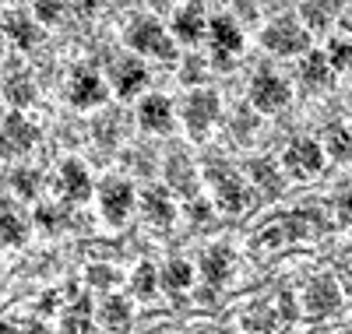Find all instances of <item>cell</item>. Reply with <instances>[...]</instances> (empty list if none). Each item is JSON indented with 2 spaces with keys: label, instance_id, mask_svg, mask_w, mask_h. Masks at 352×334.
Wrapping results in <instances>:
<instances>
[{
  "label": "cell",
  "instance_id": "obj_1",
  "mask_svg": "<svg viewBox=\"0 0 352 334\" xmlns=\"http://www.w3.org/2000/svg\"><path fill=\"white\" fill-rule=\"evenodd\" d=\"M204 176H208V183L215 187V197H219V208L229 211V215H236V211H243L250 204V194H247V183L232 172L226 162H208L204 166Z\"/></svg>",
  "mask_w": 352,
  "mask_h": 334
},
{
  "label": "cell",
  "instance_id": "obj_2",
  "mask_svg": "<svg viewBox=\"0 0 352 334\" xmlns=\"http://www.w3.org/2000/svg\"><path fill=\"white\" fill-rule=\"evenodd\" d=\"M310 43V36L303 32V28L292 21V18H278L275 25L264 28V46H268L272 53L278 56H289V53H303Z\"/></svg>",
  "mask_w": 352,
  "mask_h": 334
},
{
  "label": "cell",
  "instance_id": "obj_3",
  "mask_svg": "<svg viewBox=\"0 0 352 334\" xmlns=\"http://www.w3.org/2000/svg\"><path fill=\"white\" fill-rule=\"evenodd\" d=\"M285 169L292 172V176H317L320 169H324V151H320V144L317 141H310V137H300V141H292L289 148H285Z\"/></svg>",
  "mask_w": 352,
  "mask_h": 334
},
{
  "label": "cell",
  "instance_id": "obj_4",
  "mask_svg": "<svg viewBox=\"0 0 352 334\" xmlns=\"http://www.w3.org/2000/svg\"><path fill=\"white\" fill-rule=\"evenodd\" d=\"M250 102L261 109V113H275L289 102V85L278 78V74H268V71H261L250 85Z\"/></svg>",
  "mask_w": 352,
  "mask_h": 334
},
{
  "label": "cell",
  "instance_id": "obj_5",
  "mask_svg": "<svg viewBox=\"0 0 352 334\" xmlns=\"http://www.w3.org/2000/svg\"><path fill=\"white\" fill-rule=\"evenodd\" d=\"M338 302H342V292H338V282L331 275H317L303 292V310L310 317H324V313L338 310Z\"/></svg>",
  "mask_w": 352,
  "mask_h": 334
},
{
  "label": "cell",
  "instance_id": "obj_6",
  "mask_svg": "<svg viewBox=\"0 0 352 334\" xmlns=\"http://www.w3.org/2000/svg\"><path fill=\"white\" fill-rule=\"evenodd\" d=\"M131 208H134V190L124 183V179H109V183L102 187V215H106V222L124 225Z\"/></svg>",
  "mask_w": 352,
  "mask_h": 334
},
{
  "label": "cell",
  "instance_id": "obj_7",
  "mask_svg": "<svg viewBox=\"0 0 352 334\" xmlns=\"http://www.w3.org/2000/svg\"><path fill=\"white\" fill-rule=\"evenodd\" d=\"M184 116H187L190 137H204V134H208V127H212V120L219 116V99L212 92H194L190 102H187V109H184Z\"/></svg>",
  "mask_w": 352,
  "mask_h": 334
},
{
  "label": "cell",
  "instance_id": "obj_8",
  "mask_svg": "<svg viewBox=\"0 0 352 334\" xmlns=\"http://www.w3.org/2000/svg\"><path fill=\"white\" fill-rule=\"evenodd\" d=\"M127 39H131V46H134V49L155 53V56H162V60H173V56H176L173 43L162 36V28H159L155 21H138V25L131 28V32H127Z\"/></svg>",
  "mask_w": 352,
  "mask_h": 334
},
{
  "label": "cell",
  "instance_id": "obj_9",
  "mask_svg": "<svg viewBox=\"0 0 352 334\" xmlns=\"http://www.w3.org/2000/svg\"><path fill=\"white\" fill-rule=\"evenodd\" d=\"M166 183H169L176 194H184L187 201H194V197H197L194 169H190V162H187L184 155H173V159L166 162Z\"/></svg>",
  "mask_w": 352,
  "mask_h": 334
},
{
  "label": "cell",
  "instance_id": "obj_10",
  "mask_svg": "<svg viewBox=\"0 0 352 334\" xmlns=\"http://www.w3.org/2000/svg\"><path fill=\"white\" fill-rule=\"evenodd\" d=\"M282 229H285V239H310L317 232H324V219L317 211H289Z\"/></svg>",
  "mask_w": 352,
  "mask_h": 334
},
{
  "label": "cell",
  "instance_id": "obj_11",
  "mask_svg": "<svg viewBox=\"0 0 352 334\" xmlns=\"http://www.w3.org/2000/svg\"><path fill=\"white\" fill-rule=\"evenodd\" d=\"M138 120H141V127H148V131H169V124H173V106H169V99H162V96L144 99Z\"/></svg>",
  "mask_w": 352,
  "mask_h": 334
},
{
  "label": "cell",
  "instance_id": "obj_12",
  "mask_svg": "<svg viewBox=\"0 0 352 334\" xmlns=\"http://www.w3.org/2000/svg\"><path fill=\"white\" fill-rule=\"evenodd\" d=\"M60 179H64V194L71 201H85L92 194V179H88V169L78 162V159H67L64 169H60Z\"/></svg>",
  "mask_w": 352,
  "mask_h": 334
},
{
  "label": "cell",
  "instance_id": "obj_13",
  "mask_svg": "<svg viewBox=\"0 0 352 334\" xmlns=\"http://www.w3.org/2000/svg\"><path fill=\"white\" fill-rule=\"evenodd\" d=\"M102 96H106V88H102L99 74H92V71H78V74H74V81H71V99H74L78 106H96V102H102Z\"/></svg>",
  "mask_w": 352,
  "mask_h": 334
},
{
  "label": "cell",
  "instance_id": "obj_14",
  "mask_svg": "<svg viewBox=\"0 0 352 334\" xmlns=\"http://www.w3.org/2000/svg\"><path fill=\"white\" fill-rule=\"evenodd\" d=\"M201 271H204V278H208L212 285H222V282L229 278V271H232V250H229V247H212V250H204Z\"/></svg>",
  "mask_w": 352,
  "mask_h": 334
},
{
  "label": "cell",
  "instance_id": "obj_15",
  "mask_svg": "<svg viewBox=\"0 0 352 334\" xmlns=\"http://www.w3.org/2000/svg\"><path fill=\"white\" fill-rule=\"evenodd\" d=\"M99 320H102V327H109L113 334H124L127 324H131V302L120 299V296H109V299L102 302V310H99Z\"/></svg>",
  "mask_w": 352,
  "mask_h": 334
},
{
  "label": "cell",
  "instance_id": "obj_16",
  "mask_svg": "<svg viewBox=\"0 0 352 334\" xmlns=\"http://www.w3.org/2000/svg\"><path fill=\"white\" fill-rule=\"evenodd\" d=\"M144 81H148V71H144L138 60H124V64L116 67V92H120L124 99L134 96V92H141Z\"/></svg>",
  "mask_w": 352,
  "mask_h": 334
},
{
  "label": "cell",
  "instance_id": "obj_17",
  "mask_svg": "<svg viewBox=\"0 0 352 334\" xmlns=\"http://www.w3.org/2000/svg\"><path fill=\"white\" fill-rule=\"evenodd\" d=\"M144 215H148L155 225H169L173 222V201L162 187H152V190H144Z\"/></svg>",
  "mask_w": 352,
  "mask_h": 334
},
{
  "label": "cell",
  "instance_id": "obj_18",
  "mask_svg": "<svg viewBox=\"0 0 352 334\" xmlns=\"http://www.w3.org/2000/svg\"><path fill=\"white\" fill-rule=\"evenodd\" d=\"M300 78H303V85H310V88H324V85L331 81L328 56H324V53H307V56H303V67H300Z\"/></svg>",
  "mask_w": 352,
  "mask_h": 334
},
{
  "label": "cell",
  "instance_id": "obj_19",
  "mask_svg": "<svg viewBox=\"0 0 352 334\" xmlns=\"http://www.w3.org/2000/svg\"><path fill=\"white\" fill-rule=\"evenodd\" d=\"M275 324H278V310L272 307V302H254V307L243 313V327H250V331H257V334H268V331H275Z\"/></svg>",
  "mask_w": 352,
  "mask_h": 334
},
{
  "label": "cell",
  "instance_id": "obj_20",
  "mask_svg": "<svg viewBox=\"0 0 352 334\" xmlns=\"http://www.w3.org/2000/svg\"><path fill=\"white\" fill-rule=\"evenodd\" d=\"M32 141H36V127L28 124V120H21L18 113H14V116H8V124H4V144L21 151V148H28Z\"/></svg>",
  "mask_w": 352,
  "mask_h": 334
},
{
  "label": "cell",
  "instance_id": "obj_21",
  "mask_svg": "<svg viewBox=\"0 0 352 334\" xmlns=\"http://www.w3.org/2000/svg\"><path fill=\"white\" fill-rule=\"evenodd\" d=\"M201 32H204V18H201L197 4H190V8H184L180 14H176V36H180L184 43H197Z\"/></svg>",
  "mask_w": 352,
  "mask_h": 334
},
{
  "label": "cell",
  "instance_id": "obj_22",
  "mask_svg": "<svg viewBox=\"0 0 352 334\" xmlns=\"http://www.w3.org/2000/svg\"><path fill=\"white\" fill-rule=\"evenodd\" d=\"M250 176H254V183H257L261 190L282 194V176H278L275 162H268V159H254V162H250Z\"/></svg>",
  "mask_w": 352,
  "mask_h": 334
},
{
  "label": "cell",
  "instance_id": "obj_23",
  "mask_svg": "<svg viewBox=\"0 0 352 334\" xmlns=\"http://www.w3.org/2000/svg\"><path fill=\"white\" fill-rule=\"evenodd\" d=\"M212 39H215V46L226 49V53H232V49H240V46H243L240 28L232 25L229 18H215V21H212Z\"/></svg>",
  "mask_w": 352,
  "mask_h": 334
},
{
  "label": "cell",
  "instance_id": "obj_24",
  "mask_svg": "<svg viewBox=\"0 0 352 334\" xmlns=\"http://www.w3.org/2000/svg\"><path fill=\"white\" fill-rule=\"evenodd\" d=\"M25 222H21V215H14V211H0V243H11V247H14V243H21L25 239Z\"/></svg>",
  "mask_w": 352,
  "mask_h": 334
},
{
  "label": "cell",
  "instance_id": "obj_25",
  "mask_svg": "<svg viewBox=\"0 0 352 334\" xmlns=\"http://www.w3.org/2000/svg\"><path fill=\"white\" fill-rule=\"evenodd\" d=\"M4 96H8L14 106H28V102H32V96H36V88H32V81H28L25 74H14V78H8V85H4Z\"/></svg>",
  "mask_w": 352,
  "mask_h": 334
},
{
  "label": "cell",
  "instance_id": "obj_26",
  "mask_svg": "<svg viewBox=\"0 0 352 334\" xmlns=\"http://www.w3.org/2000/svg\"><path fill=\"white\" fill-rule=\"evenodd\" d=\"M328 151H331V159H352V127H331Z\"/></svg>",
  "mask_w": 352,
  "mask_h": 334
},
{
  "label": "cell",
  "instance_id": "obj_27",
  "mask_svg": "<svg viewBox=\"0 0 352 334\" xmlns=\"http://www.w3.org/2000/svg\"><path fill=\"white\" fill-rule=\"evenodd\" d=\"M8 32H11V39H14L18 46H32V43L39 39V32H36V25L28 21V18H21V14L8 18Z\"/></svg>",
  "mask_w": 352,
  "mask_h": 334
},
{
  "label": "cell",
  "instance_id": "obj_28",
  "mask_svg": "<svg viewBox=\"0 0 352 334\" xmlns=\"http://www.w3.org/2000/svg\"><path fill=\"white\" fill-rule=\"evenodd\" d=\"M190 278H194V271H190L187 260H173V264L162 271V285H169V289H187Z\"/></svg>",
  "mask_w": 352,
  "mask_h": 334
},
{
  "label": "cell",
  "instance_id": "obj_29",
  "mask_svg": "<svg viewBox=\"0 0 352 334\" xmlns=\"http://www.w3.org/2000/svg\"><path fill=\"white\" fill-rule=\"evenodd\" d=\"M131 285H134V292H138V296H144V299H148V296L155 292V285H159L155 267H152V264H141V267L134 271V282H131Z\"/></svg>",
  "mask_w": 352,
  "mask_h": 334
},
{
  "label": "cell",
  "instance_id": "obj_30",
  "mask_svg": "<svg viewBox=\"0 0 352 334\" xmlns=\"http://www.w3.org/2000/svg\"><path fill=\"white\" fill-rule=\"evenodd\" d=\"M349 64H352V46L345 39H331V46H328V67L345 71Z\"/></svg>",
  "mask_w": 352,
  "mask_h": 334
},
{
  "label": "cell",
  "instance_id": "obj_31",
  "mask_svg": "<svg viewBox=\"0 0 352 334\" xmlns=\"http://www.w3.org/2000/svg\"><path fill=\"white\" fill-rule=\"evenodd\" d=\"M303 18H307V25L314 28V32H320V28L328 25V8H324V0H307V4H303Z\"/></svg>",
  "mask_w": 352,
  "mask_h": 334
},
{
  "label": "cell",
  "instance_id": "obj_32",
  "mask_svg": "<svg viewBox=\"0 0 352 334\" xmlns=\"http://www.w3.org/2000/svg\"><path fill=\"white\" fill-rule=\"evenodd\" d=\"M88 282H92L96 289H113L116 282H120V275L106 264H96V267H88Z\"/></svg>",
  "mask_w": 352,
  "mask_h": 334
},
{
  "label": "cell",
  "instance_id": "obj_33",
  "mask_svg": "<svg viewBox=\"0 0 352 334\" xmlns=\"http://www.w3.org/2000/svg\"><path fill=\"white\" fill-rule=\"evenodd\" d=\"M85 310H88V302H78V310H71V313L64 317V331H67V334H85V331H88Z\"/></svg>",
  "mask_w": 352,
  "mask_h": 334
},
{
  "label": "cell",
  "instance_id": "obj_34",
  "mask_svg": "<svg viewBox=\"0 0 352 334\" xmlns=\"http://www.w3.org/2000/svg\"><path fill=\"white\" fill-rule=\"evenodd\" d=\"M60 14H64V0H36V18L56 21Z\"/></svg>",
  "mask_w": 352,
  "mask_h": 334
},
{
  "label": "cell",
  "instance_id": "obj_35",
  "mask_svg": "<svg viewBox=\"0 0 352 334\" xmlns=\"http://www.w3.org/2000/svg\"><path fill=\"white\" fill-rule=\"evenodd\" d=\"M257 243H261V250H275V247H282V243H285V229H282V225H272V229H264Z\"/></svg>",
  "mask_w": 352,
  "mask_h": 334
},
{
  "label": "cell",
  "instance_id": "obj_36",
  "mask_svg": "<svg viewBox=\"0 0 352 334\" xmlns=\"http://www.w3.org/2000/svg\"><path fill=\"white\" fill-rule=\"evenodd\" d=\"M14 190L21 194V197H32L36 194V172H14Z\"/></svg>",
  "mask_w": 352,
  "mask_h": 334
},
{
  "label": "cell",
  "instance_id": "obj_37",
  "mask_svg": "<svg viewBox=\"0 0 352 334\" xmlns=\"http://www.w3.org/2000/svg\"><path fill=\"white\" fill-rule=\"evenodd\" d=\"M36 219H39V225H46V229H56V225H60V211H56V208H50V204H43V208L36 211Z\"/></svg>",
  "mask_w": 352,
  "mask_h": 334
},
{
  "label": "cell",
  "instance_id": "obj_38",
  "mask_svg": "<svg viewBox=\"0 0 352 334\" xmlns=\"http://www.w3.org/2000/svg\"><path fill=\"white\" fill-rule=\"evenodd\" d=\"M278 320H296V302L289 292H278Z\"/></svg>",
  "mask_w": 352,
  "mask_h": 334
},
{
  "label": "cell",
  "instance_id": "obj_39",
  "mask_svg": "<svg viewBox=\"0 0 352 334\" xmlns=\"http://www.w3.org/2000/svg\"><path fill=\"white\" fill-rule=\"evenodd\" d=\"M184 81L190 85V81H201V60L194 56V60H187V67H184Z\"/></svg>",
  "mask_w": 352,
  "mask_h": 334
},
{
  "label": "cell",
  "instance_id": "obj_40",
  "mask_svg": "<svg viewBox=\"0 0 352 334\" xmlns=\"http://www.w3.org/2000/svg\"><path fill=\"white\" fill-rule=\"evenodd\" d=\"M342 285H345V292L352 296V264H345V267H342Z\"/></svg>",
  "mask_w": 352,
  "mask_h": 334
},
{
  "label": "cell",
  "instance_id": "obj_41",
  "mask_svg": "<svg viewBox=\"0 0 352 334\" xmlns=\"http://www.w3.org/2000/svg\"><path fill=\"white\" fill-rule=\"evenodd\" d=\"M194 219H197V222H204V219H208V204L194 201Z\"/></svg>",
  "mask_w": 352,
  "mask_h": 334
},
{
  "label": "cell",
  "instance_id": "obj_42",
  "mask_svg": "<svg viewBox=\"0 0 352 334\" xmlns=\"http://www.w3.org/2000/svg\"><path fill=\"white\" fill-rule=\"evenodd\" d=\"M78 4H81L85 11H96V8H99V0H78Z\"/></svg>",
  "mask_w": 352,
  "mask_h": 334
},
{
  "label": "cell",
  "instance_id": "obj_43",
  "mask_svg": "<svg viewBox=\"0 0 352 334\" xmlns=\"http://www.w3.org/2000/svg\"><path fill=\"white\" fill-rule=\"evenodd\" d=\"M0 334H18V331H14L11 324H4V320H0Z\"/></svg>",
  "mask_w": 352,
  "mask_h": 334
},
{
  "label": "cell",
  "instance_id": "obj_44",
  "mask_svg": "<svg viewBox=\"0 0 352 334\" xmlns=\"http://www.w3.org/2000/svg\"><path fill=\"white\" fill-rule=\"evenodd\" d=\"M345 211H349V215H352V190L345 194Z\"/></svg>",
  "mask_w": 352,
  "mask_h": 334
},
{
  "label": "cell",
  "instance_id": "obj_45",
  "mask_svg": "<svg viewBox=\"0 0 352 334\" xmlns=\"http://www.w3.org/2000/svg\"><path fill=\"white\" fill-rule=\"evenodd\" d=\"M345 28H349V32H352V14H349V18H345Z\"/></svg>",
  "mask_w": 352,
  "mask_h": 334
},
{
  "label": "cell",
  "instance_id": "obj_46",
  "mask_svg": "<svg viewBox=\"0 0 352 334\" xmlns=\"http://www.w3.org/2000/svg\"><path fill=\"white\" fill-rule=\"evenodd\" d=\"M190 334H212V331H204V327H201V331H190Z\"/></svg>",
  "mask_w": 352,
  "mask_h": 334
},
{
  "label": "cell",
  "instance_id": "obj_47",
  "mask_svg": "<svg viewBox=\"0 0 352 334\" xmlns=\"http://www.w3.org/2000/svg\"><path fill=\"white\" fill-rule=\"evenodd\" d=\"M342 334H352V331H342Z\"/></svg>",
  "mask_w": 352,
  "mask_h": 334
}]
</instances>
